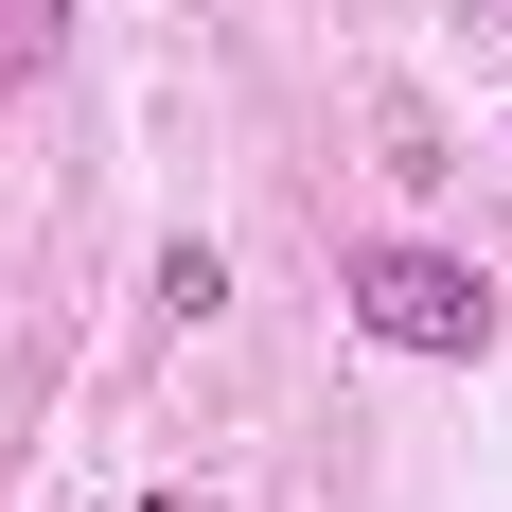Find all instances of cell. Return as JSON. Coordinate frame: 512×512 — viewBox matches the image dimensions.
<instances>
[{
    "label": "cell",
    "instance_id": "cell-1",
    "mask_svg": "<svg viewBox=\"0 0 512 512\" xmlns=\"http://www.w3.org/2000/svg\"><path fill=\"white\" fill-rule=\"evenodd\" d=\"M336 301H354L389 354H424V371H477V354H495V283H477L460 248H354Z\"/></svg>",
    "mask_w": 512,
    "mask_h": 512
},
{
    "label": "cell",
    "instance_id": "cell-2",
    "mask_svg": "<svg viewBox=\"0 0 512 512\" xmlns=\"http://www.w3.org/2000/svg\"><path fill=\"white\" fill-rule=\"evenodd\" d=\"M53 36H71V0H0V89H18V71H53Z\"/></svg>",
    "mask_w": 512,
    "mask_h": 512
},
{
    "label": "cell",
    "instance_id": "cell-3",
    "mask_svg": "<svg viewBox=\"0 0 512 512\" xmlns=\"http://www.w3.org/2000/svg\"><path fill=\"white\" fill-rule=\"evenodd\" d=\"M159 512H212V495H159Z\"/></svg>",
    "mask_w": 512,
    "mask_h": 512
}]
</instances>
